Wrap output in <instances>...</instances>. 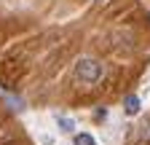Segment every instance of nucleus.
<instances>
[{"mask_svg": "<svg viewBox=\"0 0 150 145\" xmlns=\"http://www.w3.org/2000/svg\"><path fill=\"white\" fill-rule=\"evenodd\" d=\"M72 145H97V140H94L88 132H75V137H72Z\"/></svg>", "mask_w": 150, "mask_h": 145, "instance_id": "3", "label": "nucleus"}, {"mask_svg": "<svg viewBox=\"0 0 150 145\" xmlns=\"http://www.w3.org/2000/svg\"><path fill=\"white\" fill-rule=\"evenodd\" d=\"M56 124H59V129H62V132H72V129H75L72 118H64V116H56Z\"/></svg>", "mask_w": 150, "mask_h": 145, "instance_id": "4", "label": "nucleus"}, {"mask_svg": "<svg viewBox=\"0 0 150 145\" xmlns=\"http://www.w3.org/2000/svg\"><path fill=\"white\" fill-rule=\"evenodd\" d=\"M123 107H126L129 116H137V113H139V97H134V94L126 97V100H123Z\"/></svg>", "mask_w": 150, "mask_h": 145, "instance_id": "2", "label": "nucleus"}, {"mask_svg": "<svg viewBox=\"0 0 150 145\" xmlns=\"http://www.w3.org/2000/svg\"><path fill=\"white\" fill-rule=\"evenodd\" d=\"M72 75H75V81H78V83L91 86V83H99V81H102L105 67H102V62H99L97 57H78V59H75V65H72Z\"/></svg>", "mask_w": 150, "mask_h": 145, "instance_id": "1", "label": "nucleus"}]
</instances>
